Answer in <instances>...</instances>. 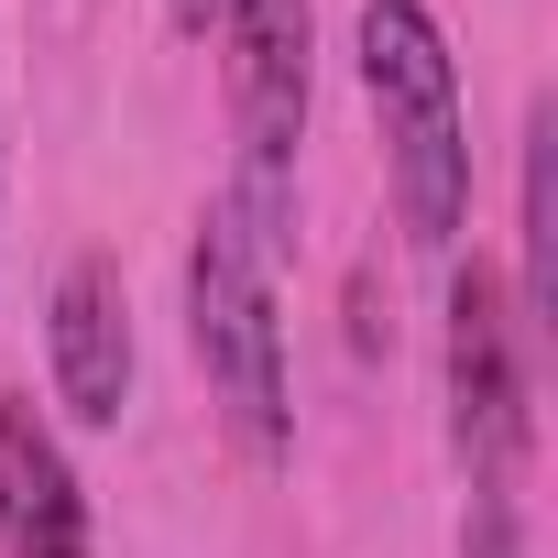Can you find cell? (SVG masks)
Wrapping results in <instances>:
<instances>
[{"label": "cell", "instance_id": "277c9868", "mask_svg": "<svg viewBox=\"0 0 558 558\" xmlns=\"http://www.w3.org/2000/svg\"><path fill=\"white\" fill-rule=\"evenodd\" d=\"M219 34H230V132H241L230 208L274 252L286 219H296V143H307V56H318V34H307V0H230Z\"/></svg>", "mask_w": 558, "mask_h": 558}, {"label": "cell", "instance_id": "ba28073f", "mask_svg": "<svg viewBox=\"0 0 558 558\" xmlns=\"http://www.w3.org/2000/svg\"><path fill=\"white\" fill-rule=\"evenodd\" d=\"M165 12H175V34H208V23L230 12V0H165Z\"/></svg>", "mask_w": 558, "mask_h": 558}, {"label": "cell", "instance_id": "52a82bcc", "mask_svg": "<svg viewBox=\"0 0 558 558\" xmlns=\"http://www.w3.org/2000/svg\"><path fill=\"white\" fill-rule=\"evenodd\" d=\"M547 143H558V110L525 121V307H536V318L558 307V263H547V241H558V230H547Z\"/></svg>", "mask_w": 558, "mask_h": 558}, {"label": "cell", "instance_id": "8992f818", "mask_svg": "<svg viewBox=\"0 0 558 558\" xmlns=\"http://www.w3.org/2000/svg\"><path fill=\"white\" fill-rule=\"evenodd\" d=\"M0 547L12 558H88V493L23 395H0Z\"/></svg>", "mask_w": 558, "mask_h": 558}, {"label": "cell", "instance_id": "7a4b0ae2", "mask_svg": "<svg viewBox=\"0 0 558 558\" xmlns=\"http://www.w3.org/2000/svg\"><path fill=\"white\" fill-rule=\"evenodd\" d=\"M449 449L471 482L460 514V558H525V351H514V307L482 263L449 274Z\"/></svg>", "mask_w": 558, "mask_h": 558}, {"label": "cell", "instance_id": "3957f363", "mask_svg": "<svg viewBox=\"0 0 558 558\" xmlns=\"http://www.w3.org/2000/svg\"><path fill=\"white\" fill-rule=\"evenodd\" d=\"M186 340H197V373H208L230 438L252 460H286L296 449V395H286V329H274V252L241 230L230 197L186 241Z\"/></svg>", "mask_w": 558, "mask_h": 558}, {"label": "cell", "instance_id": "6da1fadb", "mask_svg": "<svg viewBox=\"0 0 558 558\" xmlns=\"http://www.w3.org/2000/svg\"><path fill=\"white\" fill-rule=\"evenodd\" d=\"M362 99L384 132L395 219L416 252H449L471 219V121H460V66L427 0H362Z\"/></svg>", "mask_w": 558, "mask_h": 558}, {"label": "cell", "instance_id": "5b68a950", "mask_svg": "<svg viewBox=\"0 0 558 558\" xmlns=\"http://www.w3.org/2000/svg\"><path fill=\"white\" fill-rule=\"evenodd\" d=\"M45 351H56V405H66L77 427H121V405H132V307H121V274H110L99 252H77V263L56 274V329H45Z\"/></svg>", "mask_w": 558, "mask_h": 558}]
</instances>
